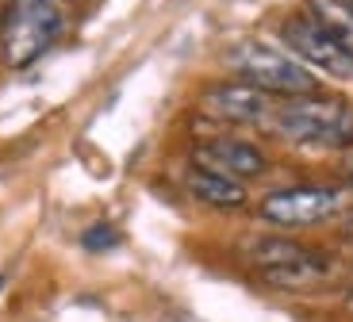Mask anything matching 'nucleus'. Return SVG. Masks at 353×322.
I'll use <instances>...</instances> for the list:
<instances>
[{
	"label": "nucleus",
	"instance_id": "obj_8",
	"mask_svg": "<svg viewBox=\"0 0 353 322\" xmlns=\"http://www.w3.org/2000/svg\"><path fill=\"white\" fill-rule=\"evenodd\" d=\"M192 161L208 173H219V177H230V181H254L269 169V157H265L261 146L246 139H203L192 146Z\"/></svg>",
	"mask_w": 353,
	"mask_h": 322
},
{
	"label": "nucleus",
	"instance_id": "obj_7",
	"mask_svg": "<svg viewBox=\"0 0 353 322\" xmlns=\"http://www.w3.org/2000/svg\"><path fill=\"white\" fill-rule=\"evenodd\" d=\"M203 115H212L219 123H239V127H254V123H269V115L276 112L273 96L261 88L246 85V81H223L212 85L200 96Z\"/></svg>",
	"mask_w": 353,
	"mask_h": 322
},
{
	"label": "nucleus",
	"instance_id": "obj_2",
	"mask_svg": "<svg viewBox=\"0 0 353 322\" xmlns=\"http://www.w3.org/2000/svg\"><path fill=\"white\" fill-rule=\"evenodd\" d=\"M70 23V0H8L0 23V54L8 70L35 66Z\"/></svg>",
	"mask_w": 353,
	"mask_h": 322
},
{
	"label": "nucleus",
	"instance_id": "obj_16",
	"mask_svg": "<svg viewBox=\"0 0 353 322\" xmlns=\"http://www.w3.org/2000/svg\"><path fill=\"white\" fill-rule=\"evenodd\" d=\"M345 4H350V8H353V0H345Z\"/></svg>",
	"mask_w": 353,
	"mask_h": 322
},
{
	"label": "nucleus",
	"instance_id": "obj_13",
	"mask_svg": "<svg viewBox=\"0 0 353 322\" xmlns=\"http://www.w3.org/2000/svg\"><path fill=\"white\" fill-rule=\"evenodd\" d=\"M342 169H345V181L353 184V154H345V161H342Z\"/></svg>",
	"mask_w": 353,
	"mask_h": 322
},
{
	"label": "nucleus",
	"instance_id": "obj_9",
	"mask_svg": "<svg viewBox=\"0 0 353 322\" xmlns=\"http://www.w3.org/2000/svg\"><path fill=\"white\" fill-rule=\"evenodd\" d=\"M185 192L192 196L196 203H203V208H219V211H239V208H246V200H250L242 181L208 173V169H200V165L185 173Z\"/></svg>",
	"mask_w": 353,
	"mask_h": 322
},
{
	"label": "nucleus",
	"instance_id": "obj_5",
	"mask_svg": "<svg viewBox=\"0 0 353 322\" xmlns=\"http://www.w3.org/2000/svg\"><path fill=\"white\" fill-rule=\"evenodd\" d=\"M246 261L261 272V280H269L276 288H307L330 272V261L319 250L281 234L254 238L246 245Z\"/></svg>",
	"mask_w": 353,
	"mask_h": 322
},
{
	"label": "nucleus",
	"instance_id": "obj_10",
	"mask_svg": "<svg viewBox=\"0 0 353 322\" xmlns=\"http://www.w3.org/2000/svg\"><path fill=\"white\" fill-rule=\"evenodd\" d=\"M307 12L327 27L330 35H334V43L353 58V8L350 4L345 0H311Z\"/></svg>",
	"mask_w": 353,
	"mask_h": 322
},
{
	"label": "nucleus",
	"instance_id": "obj_15",
	"mask_svg": "<svg viewBox=\"0 0 353 322\" xmlns=\"http://www.w3.org/2000/svg\"><path fill=\"white\" fill-rule=\"evenodd\" d=\"M0 288H4V276H0Z\"/></svg>",
	"mask_w": 353,
	"mask_h": 322
},
{
	"label": "nucleus",
	"instance_id": "obj_4",
	"mask_svg": "<svg viewBox=\"0 0 353 322\" xmlns=\"http://www.w3.org/2000/svg\"><path fill=\"white\" fill-rule=\"evenodd\" d=\"M257 215L273 227H315L338 215H353V184H292L257 203Z\"/></svg>",
	"mask_w": 353,
	"mask_h": 322
},
{
	"label": "nucleus",
	"instance_id": "obj_6",
	"mask_svg": "<svg viewBox=\"0 0 353 322\" xmlns=\"http://www.w3.org/2000/svg\"><path fill=\"white\" fill-rule=\"evenodd\" d=\"M281 43L296 61H303L311 73L323 77H338V81H353V58L334 43L327 27L319 23L311 12H296L281 23Z\"/></svg>",
	"mask_w": 353,
	"mask_h": 322
},
{
	"label": "nucleus",
	"instance_id": "obj_3",
	"mask_svg": "<svg viewBox=\"0 0 353 322\" xmlns=\"http://www.w3.org/2000/svg\"><path fill=\"white\" fill-rule=\"evenodd\" d=\"M227 66L239 73V81L261 88L269 96H307V92H319V77L296 61L284 46H269V43H257V39H246L239 43L234 50L227 54Z\"/></svg>",
	"mask_w": 353,
	"mask_h": 322
},
{
	"label": "nucleus",
	"instance_id": "obj_14",
	"mask_svg": "<svg viewBox=\"0 0 353 322\" xmlns=\"http://www.w3.org/2000/svg\"><path fill=\"white\" fill-rule=\"evenodd\" d=\"M345 311L353 314V292H350V296H345Z\"/></svg>",
	"mask_w": 353,
	"mask_h": 322
},
{
	"label": "nucleus",
	"instance_id": "obj_12",
	"mask_svg": "<svg viewBox=\"0 0 353 322\" xmlns=\"http://www.w3.org/2000/svg\"><path fill=\"white\" fill-rule=\"evenodd\" d=\"M342 238L353 245V215H345V223H342Z\"/></svg>",
	"mask_w": 353,
	"mask_h": 322
},
{
	"label": "nucleus",
	"instance_id": "obj_11",
	"mask_svg": "<svg viewBox=\"0 0 353 322\" xmlns=\"http://www.w3.org/2000/svg\"><path fill=\"white\" fill-rule=\"evenodd\" d=\"M115 242H119V234H115L108 223H97V227L85 230V245H88V250H108V245H115Z\"/></svg>",
	"mask_w": 353,
	"mask_h": 322
},
{
	"label": "nucleus",
	"instance_id": "obj_1",
	"mask_svg": "<svg viewBox=\"0 0 353 322\" xmlns=\"http://www.w3.org/2000/svg\"><path fill=\"white\" fill-rule=\"evenodd\" d=\"M269 127L292 146H350L353 142V104L342 96L307 92L292 96L269 115Z\"/></svg>",
	"mask_w": 353,
	"mask_h": 322
}]
</instances>
